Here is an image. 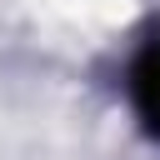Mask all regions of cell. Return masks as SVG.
I'll list each match as a JSON object with an SVG mask.
<instances>
[{
	"label": "cell",
	"instance_id": "cell-1",
	"mask_svg": "<svg viewBox=\"0 0 160 160\" xmlns=\"http://www.w3.org/2000/svg\"><path fill=\"white\" fill-rule=\"evenodd\" d=\"M130 100H135L140 125L160 140V35L145 40V50H140L135 65H130Z\"/></svg>",
	"mask_w": 160,
	"mask_h": 160
}]
</instances>
